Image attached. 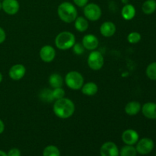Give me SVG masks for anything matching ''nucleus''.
<instances>
[{
  "label": "nucleus",
  "instance_id": "1",
  "mask_svg": "<svg viewBox=\"0 0 156 156\" xmlns=\"http://www.w3.org/2000/svg\"><path fill=\"white\" fill-rule=\"evenodd\" d=\"M53 111L55 115L59 118L68 119L74 114L76 106L71 99L65 97L55 101Z\"/></svg>",
  "mask_w": 156,
  "mask_h": 156
},
{
  "label": "nucleus",
  "instance_id": "2",
  "mask_svg": "<svg viewBox=\"0 0 156 156\" xmlns=\"http://www.w3.org/2000/svg\"><path fill=\"white\" fill-rule=\"evenodd\" d=\"M57 15L59 19L65 23L74 22L78 17V11L76 5L69 2L60 3L57 8Z\"/></svg>",
  "mask_w": 156,
  "mask_h": 156
},
{
  "label": "nucleus",
  "instance_id": "3",
  "mask_svg": "<svg viewBox=\"0 0 156 156\" xmlns=\"http://www.w3.org/2000/svg\"><path fill=\"white\" fill-rule=\"evenodd\" d=\"M76 44V37L70 31H62L56 35L55 45L59 50H68Z\"/></svg>",
  "mask_w": 156,
  "mask_h": 156
},
{
  "label": "nucleus",
  "instance_id": "4",
  "mask_svg": "<svg viewBox=\"0 0 156 156\" xmlns=\"http://www.w3.org/2000/svg\"><path fill=\"white\" fill-rule=\"evenodd\" d=\"M64 82L69 88L73 91H77L82 88L85 83V79L79 72L70 71L66 75Z\"/></svg>",
  "mask_w": 156,
  "mask_h": 156
},
{
  "label": "nucleus",
  "instance_id": "5",
  "mask_svg": "<svg viewBox=\"0 0 156 156\" xmlns=\"http://www.w3.org/2000/svg\"><path fill=\"white\" fill-rule=\"evenodd\" d=\"M84 16L90 21H98L102 15V11L100 6L96 3H88L84 7Z\"/></svg>",
  "mask_w": 156,
  "mask_h": 156
},
{
  "label": "nucleus",
  "instance_id": "6",
  "mask_svg": "<svg viewBox=\"0 0 156 156\" xmlns=\"http://www.w3.org/2000/svg\"><path fill=\"white\" fill-rule=\"evenodd\" d=\"M87 63L91 69L94 71H98L103 67L105 63L103 55L98 50H92L88 55Z\"/></svg>",
  "mask_w": 156,
  "mask_h": 156
},
{
  "label": "nucleus",
  "instance_id": "7",
  "mask_svg": "<svg viewBox=\"0 0 156 156\" xmlns=\"http://www.w3.org/2000/svg\"><path fill=\"white\" fill-rule=\"evenodd\" d=\"M136 145V149L137 151V153L142 155H146L150 153L153 150L154 146H155L153 140L147 137L139 140Z\"/></svg>",
  "mask_w": 156,
  "mask_h": 156
},
{
  "label": "nucleus",
  "instance_id": "8",
  "mask_svg": "<svg viewBox=\"0 0 156 156\" xmlns=\"http://www.w3.org/2000/svg\"><path fill=\"white\" fill-rule=\"evenodd\" d=\"M40 58L44 62H51L56 57V50L51 45H44L40 50Z\"/></svg>",
  "mask_w": 156,
  "mask_h": 156
},
{
  "label": "nucleus",
  "instance_id": "9",
  "mask_svg": "<svg viewBox=\"0 0 156 156\" xmlns=\"http://www.w3.org/2000/svg\"><path fill=\"white\" fill-rule=\"evenodd\" d=\"M2 9L9 15H15L20 9V4L18 0H2Z\"/></svg>",
  "mask_w": 156,
  "mask_h": 156
},
{
  "label": "nucleus",
  "instance_id": "10",
  "mask_svg": "<svg viewBox=\"0 0 156 156\" xmlns=\"http://www.w3.org/2000/svg\"><path fill=\"white\" fill-rule=\"evenodd\" d=\"M101 156H119L120 150L117 145L113 142H106L100 149Z\"/></svg>",
  "mask_w": 156,
  "mask_h": 156
},
{
  "label": "nucleus",
  "instance_id": "11",
  "mask_svg": "<svg viewBox=\"0 0 156 156\" xmlns=\"http://www.w3.org/2000/svg\"><path fill=\"white\" fill-rule=\"evenodd\" d=\"M121 139L126 145L134 146L140 140V135L135 129H128L123 131L121 135Z\"/></svg>",
  "mask_w": 156,
  "mask_h": 156
},
{
  "label": "nucleus",
  "instance_id": "12",
  "mask_svg": "<svg viewBox=\"0 0 156 156\" xmlns=\"http://www.w3.org/2000/svg\"><path fill=\"white\" fill-rule=\"evenodd\" d=\"M26 73V68L23 64H15L10 68L9 76L14 81H19L24 78Z\"/></svg>",
  "mask_w": 156,
  "mask_h": 156
},
{
  "label": "nucleus",
  "instance_id": "13",
  "mask_svg": "<svg viewBox=\"0 0 156 156\" xmlns=\"http://www.w3.org/2000/svg\"><path fill=\"white\" fill-rule=\"evenodd\" d=\"M82 44L85 50H95L99 45V41L97 37L92 34H88L85 35L82 38Z\"/></svg>",
  "mask_w": 156,
  "mask_h": 156
},
{
  "label": "nucleus",
  "instance_id": "14",
  "mask_svg": "<svg viewBox=\"0 0 156 156\" xmlns=\"http://www.w3.org/2000/svg\"><path fill=\"white\" fill-rule=\"evenodd\" d=\"M117 30L115 24L112 21H105L100 27V33L105 37H111L114 36Z\"/></svg>",
  "mask_w": 156,
  "mask_h": 156
},
{
  "label": "nucleus",
  "instance_id": "15",
  "mask_svg": "<svg viewBox=\"0 0 156 156\" xmlns=\"http://www.w3.org/2000/svg\"><path fill=\"white\" fill-rule=\"evenodd\" d=\"M141 111L143 116L149 120H156V103L147 102L142 106Z\"/></svg>",
  "mask_w": 156,
  "mask_h": 156
},
{
  "label": "nucleus",
  "instance_id": "16",
  "mask_svg": "<svg viewBox=\"0 0 156 156\" xmlns=\"http://www.w3.org/2000/svg\"><path fill=\"white\" fill-rule=\"evenodd\" d=\"M141 104L136 101L128 102L124 108L125 113L129 116H136L141 111Z\"/></svg>",
  "mask_w": 156,
  "mask_h": 156
},
{
  "label": "nucleus",
  "instance_id": "17",
  "mask_svg": "<svg viewBox=\"0 0 156 156\" xmlns=\"http://www.w3.org/2000/svg\"><path fill=\"white\" fill-rule=\"evenodd\" d=\"M81 91L84 95L91 97V96L95 95L98 91V86L95 82H88L87 83H84L81 88Z\"/></svg>",
  "mask_w": 156,
  "mask_h": 156
},
{
  "label": "nucleus",
  "instance_id": "18",
  "mask_svg": "<svg viewBox=\"0 0 156 156\" xmlns=\"http://www.w3.org/2000/svg\"><path fill=\"white\" fill-rule=\"evenodd\" d=\"M136 11L135 7L129 3L124 5L121 9V16L126 21H131L136 16Z\"/></svg>",
  "mask_w": 156,
  "mask_h": 156
},
{
  "label": "nucleus",
  "instance_id": "19",
  "mask_svg": "<svg viewBox=\"0 0 156 156\" xmlns=\"http://www.w3.org/2000/svg\"><path fill=\"white\" fill-rule=\"evenodd\" d=\"M75 28L79 32L86 31L89 27L88 20L83 16H79L74 21Z\"/></svg>",
  "mask_w": 156,
  "mask_h": 156
},
{
  "label": "nucleus",
  "instance_id": "20",
  "mask_svg": "<svg viewBox=\"0 0 156 156\" xmlns=\"http://www.w3.org/2000/svg\"><path fill=\"white\" fill-rule=\"evenodd\" d=\"M49 84L53 88H60L62 87L64 79L62 76L58 73H53L49 77Z\"/></svg>",
  "mask_w": 156,
  "mask_h": 156
},
{
  "label": "nucleus",
  "instance_id": "21",
  "mask_svg": "<svg viewBox=\"0 0 156 156\" xmlns=\"http://www.w3.org/2000/svg\"><path fill=\"white\" fill-rule=\"evenodd\" d=\"M142 11L146 15H152L156 11L155 0H146L142 5Z\"/></svg>",
  "mask_w": 156,
  "mask_h": 156
},
{
  "label": "nucleus",
  "instance_id": "22",
  "mask_svg": "<svg viewBox=\"0 0 156 156\" xmlns=\"http://www.w3.org/2000/svg\"><path fill=\"white\" fill-rule=\"evenodd\" d=\"M137 151L133 146L126 145L123 146L120 150L119 156H136Z\"/></svg>",
  "mask_w": 156,
  "mask_h": 156
},
{
  "label": "nucleus",
  "instance_id": "23",
  "mask_svg": "<svg viewBox=\"0 0 156 156\" xmlns=\"http://www.w3.org/2000/svg\"><path fill=\"white\" fill-rule=\"evenodd\" d=\"M43 156H60V151L56 146L50 145L44 148Z\"/></svg>",
  "mask_w": 156,
  "mask_h": 156
},
{
  "label": "nucleus",
  "instance_id": "24",
  "mask_svg": "<svg viewBox=\"0 0 156 156\" xmlns=\"http://www.w3.org/2000/svg\"><path fill=\"white\" fill-rule=\"evenodd\" d=\"M147 77L150 80L156 81V62H151L147 66L146 70Z\"/></svg>",
  "mask_w": 156,
  "mask_h": 156
},
{
  "label": "nucleus",
  "instance_id": "25",
  "mask_svg": "<svg viewBox=\"0 0 156 156\" xmlns=\"http://www.w3.org/2000/svg\"><path fill=\"white\" fill-rule=\"evenodd\" d=\"M142 39V36L139 32L133 31L128 34L127 41L131 44H138Z\"/></svg>",
  "mask_w": 156,
  "mask_h": 156
},
{
  "label": "nucleus",
  "instance_id": "26",
  "mask_svg": "<svg viewBox=\"0 0 156 156\" xmlns=\"http://www.w3.org/2000/svg\"><path fill=\"white\" fill-rule=\"evenodd\" d=\"M40 98L45 102H52L53 100L52 96V90L50 89H44L41 91L40 94Z\"/></svg>",
  "mask_w": 156,
  "mask_h": 156
},
{
  "label": "nucleus",
  "instance_id": "27",
  "mask_svg": "<svg viewBox=\"0 0 156 156\" xmlns=\"http://www.w3.org/2000/svg\"><path fill=\"white\" fill-rule=\"evenodd\" d=\"M65 95L66 91L62 87L53 88V90H52V96H53V100H59V99L62 98H65Z\"/></svg>",
  "mask_w": 156,
  "mask_h": 156
},
{
  "label": "nucleus",
  "instance_id": "28",
  "mask_svg": "<svg viewBox=\"0 0 156 156\" xmlns=\"http://www.w3.org/2000/svg\"><path fill=\"white\" fill-rule=\"evenodd\" d=\"M85 47H83L82 44H80V43H76L73 47V53L76 55H79V56L82 55L85 52Z\"/></svg>",
  "mask_w": 156,
  "mask_h": 156
},
{
  "label": "nucleus",
  "instance_id": "29",
  "mask_svg": "<svg viewBox=\"0 0 156 156\" xmlns=\"http://www.w3.org/2000/svg\"><path fill=\"white\" fill-rule=\"evenodd\" d=\"M7 155L8 156H21V153L19 149H17V148H13L9 151Z\"/></svg>",
  "mask_w": 156,
  "mask_h": 156
},
{
  "label": "nucleus",
  "instance_id": "30",
  "mask_svg": "<svg viewBox=\"0 0 156 156\" xmlns=\"http://www.w3.org/2000/svg\"><path fill=\"white\" fill-rule=\"evenodd\" d=\"M89 0H73L75 5L80 8H84L88 3Z\"/></svg>",
  "mask_w": 156,
  "mask_h": 156
},
{
  "label": "nucleus",
  "instance_id": "31",
  "mask_svg": "<svg viewBox=\"0 0 156 156\" xmlns=\"http://www.w3.org/2000/svg\"><path fill=\"white\" fill-rule=\"evenodd\" d=\"M6 39V33L2 27H0V44L5 42Z\"/></svg>",
  "mask_w": 156,
  "mask_h": 156
},
{
  "label": "nucleus",
  "instance_id": "32",
  "mask_svg": "<svg viewBox=\"0 0 156 156\" xmlns=\"http://www.w3.org/2000/svg\"><path fill=\"white\" fill-rule=\"evenodd\" d=\"M5 130V123L2 120L0 119V134L2 133Z\"/></svg>",
  "mask_w": 156,
  "mask_h": 156
},
{
  "label": "nucleus",
  "instance_id": "33",
  "mask_svg": "<svg viewBox=\"0 0 156 156\" xmlns=\"http://www.w3.org/2000/svg\"><path fill=\"white\" fill-rule=\"evenodd\" d=\"M0 156H8V155L6 152H4V151L0 150Z\"/></svg>",
  "mask_w": 156,
  "mask_h": 156
},
{
  "label": "nucleus",
  "instance_id": "34",
  "mask_svg": "<svg viewBox=\"0 0 156 156\" xmlns=\"http://www.w3.org/2000/svg\"><path fill=\"white\" fill-rule=\"evenodd\" d=\"M121 1H122V2H123L124 5L127 4V3L129 2V0H121Z\"/></svg>",
  "mask_w": 156,
  "mask_h": 156
},
{
  "label": "nucleus",
  "instance_id": "35",
  "mask_svg": "<svg viewBox=\"0 0 156 156\" xmlns=\"http://www.w3.org/2000/svg\"><path fill=\"white\" fill-rule=\"evenodd\" d=\"M2 79H3V76H2V73H0V83H1V82H2Z\"/></svg>",
  "mask_w": 156,
  "mask_h": 156
},
{
  "label": "nucleus",
  "instance_id": "36",
  "mask_svg": "<svg viewBox=\"0 0 156 156\" xmlns=\"http://www.w3.org/2000/svg\"><path fill=\"white\" fill-rule=\"evenodd\" d=\"M1 9H2V2L0 1V11H1Z\"/></svg>",
  "mask_w": 156,
  "mask_h": 156
},
{
  "label": "nucleus",
  "instance_id": "37",
  "mask_svg": "<svg viewBox=\"0 0 156 156\" xmlns=\"http://www.w3.org/2000/svg\"><path fill=\"white\" fill-rule=\"evenodd\" d=\"M0 1H2V0H0Z\"/></svg>",
  "mask_w": 156,
  "mask_h": 156
},
{
  "label": "nucleus",
  "instance_id": "38",
  "mask_svg": "<svg viewBox=\"0 0 156 156\" xmlns=\"http://www.w3.org/2000/svg\"><path fill=\"white\" fill-rule=\"evenodd\" d=\"M155 156H156V154H155Z\"/></svg>",
  "mask_w": 156,
  "mask_h": 156
}]
</instances>
